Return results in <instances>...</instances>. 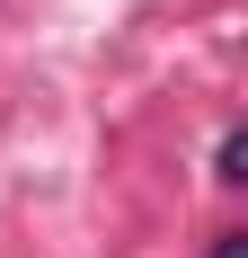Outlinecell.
<instances>
[{"label":"cell","instance_id":"1","mask_svg":"<svg viewBox=\"0 0 248 258\" xmlns=\"http://www.w3.org/2000/svg\"><path fill=\"white\" fill-rule=\"evenodd\" d=\"M213 178H248V134H239V125L222 134V169H213Z\"/></svg>","mask_w":248,"mask_h":258},{"label":"cell","instance_id":"2","mask_svg":"<svg viewBox=\"0 0 248 258\" xmlns=\"http://www.w3.org/2000/svg\"><path fill=\"white\" fill-rule=\"evenodd\" d=\"M213 258H248V232H222V240H213Z\"/></svg>","mask_w":248,"mask_h":258}]
</instances>
